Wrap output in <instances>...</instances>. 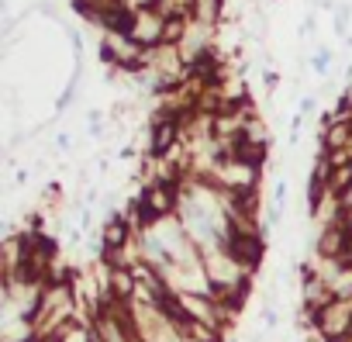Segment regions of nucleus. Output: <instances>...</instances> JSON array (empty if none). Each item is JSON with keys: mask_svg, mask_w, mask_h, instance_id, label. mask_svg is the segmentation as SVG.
Instances as JSON below:
<instances>
[{"mask_svg": "<svg viewBox=\"0 0 352 342\" xmlns=\"http://www.w3.org/2000/svg\"><path fill=\"white\" fill-rule=\"evenodd\" d=\"M328 63H331V49H318V56L311 59V66H314L318 73H324V70H328Z\"/></svg>", "mask_w": 352, "mask_h": 342, "instance_id": "nucleus-4", "label": "nucleus"}, {"mask_svg": "<svg viewBox=\"0 0 352 342\" xmlns=\"http://www.w3.org/2000/svg\"><path fill=\"white\" fill-rule=\"evenodd\" d=\"M314 104H318L314 97H300V100H297V118H307V114H314Z\"/></svg>", "mask_w": 352, "mask_h": 342, "instance_id": "nucleus-5", "label": "nucleus"}, {"mask_svg": "<svg viewBox=\"0 0 352 342\" xmlns=\"http://www.w3.org/2000/svg\"><path fill=\"white\" fill-rule=\"evenodd\" d=\"M318 335L324 342H338L352 335V297H335L328 308L318 311Z\"/></svg>", "mask_w": 352, "mask_h": 342, "instance_id": "nucleus-1", "label": "nucleus"}, {"mask_svg": "<svg viewBox=\"0 0 352 342\" xmlns=\"http://www.w3.org/2000/svg\"><path fill=\"white\" fill-rule=\"evenodd\" d=\"M263 87L273 94V90L280 87V73H276V70H266V73H263Z\"/></svg>", "mask_w": 352, "mask_h": 342, "instance_id": "nucleus-6", "label": "nucleus"}, {"mask_svg": "<svg viewBox=\"0 0 352 342\" xmlns=\"http://www.w3.org/2000/svg\"><path fill=\"white\" fill-rule=\"evenodd\" d=\"M162 32H166V14L159 8H142L131 18L128 35L142 45V49H159L162 45Z\"/></svg>", "mask_w": 352, "mask_h": 342, "instance_id": "nucleus-2", "label": "nucleus"}, {"mask_svg": "<svg viewBox=\"0 0 352 342\" xmlns=\"http://www.w3.org/2000/svg\"><path fill=\"white\" fill-rule=\"evenodd\" d=\"M259 314H263V328H266V332H273V328L280 325V308H273V304H263V311H259Z\"/></svg>", "mask_w": 352, "mask_h": 342, "instance_id": "nucleus-3", "label": "nucleus"}]
</instances>
